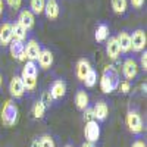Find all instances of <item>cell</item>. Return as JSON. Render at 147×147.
<instances>
[{
  "label": "cell",
  "instance_id": "6da1fadb",
  "mask_svg": "<svg viewBox=\"0 0 147 147\" xmlns=\"http://www.w3.org/2000/svg\"><path fill=\"white\" fill-rule=\"evenodd\" d=\"M119 72L118 69L113 66V65H107L105 66L103 69V74L99 80V84H100V90L105 93V94H110L112 91H115L119 85Z\"/></svg>",
  "mask_w": 147,
  "mask_h": 147
},
{
  "label": "cell",
  "instance_id": "7a4b0ae2",
  "mask_svg": "<svg viewBox=\"0 0 147 147\" xmlns=\"http://www.w3.org/2000/svg\"><path fill=\"white\" fill-rule=\"evenodd\" d=\"M37 75H38V65L37 62L27 60V63L24 65L22 72H21V80L25 87V91H34L37 88Z\"/></svg>",
  "mask_w": 147,
  "mask_h": 147
},
{
  "label": "cell",
  "instance_id": "3957f363",
  "mask_svg": "<svg viewBox=\"0 0 147 147\" xmlns=\"http://www.w3.org/2000/svg\"><path fill=\"white\" fill-rule=\"evenodd\" d=\"M0 118H2L3 125L10 128V127H15L18 124V119H19V109L18 105L15 103L13 99H7L2 107V113H0Z\"/></svg>",
  "mask_w": 147,
  "mask_h": 147
},
{
  "label": "cell",
  "instance_id": "277c9868",
  "mask_svg": "<svg viewBox=\"0 0 147 147\" xmlns=\"http://www.w3.org/2000/svg\"><path fill=\"white\" fill-rule=\"evenodd\" d=\"M125 124H127L131 134L140 136V134H143V131H144V122H143L141 113L137 109H128L127 116H125Z\"/></svg>",
  "mask_w": 147,
  "mask_h": 147
},
{
  "label": "cell",
  "instance_id": "5b68a950",
  "mask_svg": "<svg viewBox=\"0 0 147 147\" xmlns=\"http://www.w3.org/2000/svg\"><path fill=\"white\" fill-rule=\"evenodd\" d=\"M146 44H147V34L143 28L134 30L131 34V50L140 53L146 50Z\"/></svg>",
  "mask_w": 147,
  "mask_h": 147
},
{
  "label": "cell",
  "instance_id": "8992f818",
  "mask_svg": "<svg viewBox=\"0 0 147 147\" xmlns=\"http://www.w3.org/2000/svg\"><path fill=\"white\" fill-rule=\"evenodd\" d=\"M84 136H85V141H90V143H97L100 138V125L97 121H90V122H85V127H84Z\"/></svg>",
  "mask_w": 147,
  "mask_h": 147
},
{
  "label": "cell",
  "instance_id": "52a82bcc",
  "mask_svg": "<svg viewBox=\"0 0 147 147\" xmlns=\"http://www.w3.org/2000/svg\"><path fill=\"white\" fill-rule=\"evenodd\" d=\"M138 63L134 57H127L124 60V65H122V75L127 81H132L138 75Z\"/></svg>",
  "mask_w": 147,
  "mask_h": 147
},
{
  "label": "cell",
  "instance_id": "ba28073f",
  "mask_svg": "<svg viewBox=\"0 0 147 147\" xmlns=\"http://www.w3.org/2000/svg\"><path fill=\"white\" fill-rule=\"evenodd\" d=\"M9 93H10V96H12V99H16V100H19V99H22L24 96H25V87H24V84H22V80H21V77L19 75H15L12 77V80H10V82H9Z\"/></svg>",
  "mask_w": 147,
  "mask_h": 147
},
{
  "label": "cell",
  "instance_id": "9c48e42d",
  "mask_svg": "<svg viewBox=\"0 0 147 147\" xmlns=\"http://www.w3.org/2000/svg\"><path fill=\"white\" fill-rule=\"evenodd\" d=\"M41 50H43L41 44L37 41L35 38H30L25 43V59L31 60V62H37Z\"/></svg>",
  "mask_w": 147,
  "mask_h": 147
},
{
  "label": "cell",
  "instance_id": "30bf717a",
  "mask_svg": "<svg viewBox=\"0 0 147 147\" xmlns=\"http://www.w3.org/2000/svg\"><path fill=\"white\" fill-rule=\"evenodd\" d=\"M49 93H50L53 100H62L66 96V82H65V80H62V78L55 80L50 85Z\"/></svg>",
  "mask_w": 147,
  "mask_h": 147
},
{
  "label": "cell",
  "instance_id": "8fae6325",
  "mask_svg": "<svg viewBox=\"0 0 147 147\" xmlns=\"http://www.w3.org/2000/svg\"><path fill=\"white\" fill-rule=\"evenodd\" d=\"M93 109V116H94V121L97 122H103L107 119L109 116V106L105 100H97L96 105L91 107Z\"/></svg>",
  "mask_w": 147,
  "mask_h": 147
},
{
  "label": "cell",
  "instance_id": "7c38bea8",
  "mask_svg": "<svg viewBox=\"0 0 147 147\" xmlns=\"http://www.w3.org/2000/svg\"><path fill=\"white\" fill-rule=\"evenodd\" d=\"M12 40H13V37H12V22L3 21L0 24V46L7 47Z\"/></svg>",
  "mask_w": 147,
  "mask_h": 147
},
{
  "label": "cell",
  "instance_id": "4fadbf2b",
  "mask_svg": "<svg viewBox=\"0 0 147 147\" xmlns=\"http://www.w3.org/2000/svg\"><path fill=\"white\" fill-rule=\"evenodd\" d=\"M7 47H9L10 55H12V57H13V59L19 60V62H24V60H25V43L12 40Z\"/></svg>",
  "mask_w": 147,
  "mask_h": 147
},
{
  "label": "cell",
  "instance_id": "5bb4252c",
  "mask_svg": "<svg viewBox=\"0 0 147 147\" xmlns=\"http://www.w3.org/2000/svg\"><path fill=\"white\" fill-rule=\"evenodd\" d=\"M18 22L27 31H30V30H32L34 24H35V15L32 13L30 9H22L19 12V15H18Z\"/></svg>",
  "mask_w": 147,
  "mask_h": 147
},
{
  "label": "cell",
  "instance_id": "9a60e30c",
  "mask_svg": "<svg viewBox=\"0 0 147 147\" xmlns=\"http://www.w3.org/2000/svg\"><path fill=\"white\" fill-rule=\"evenodd\" d=\"M116 41L121 47V53H129L131 52V32L128 30H122L116 35Z\"/></svg>",
  "mask_w": 147,
  "mask_h": 147
},
{
  "label": "cell",
  "instance_id": "2e32d148",
  "mask_svg": "<svg viewBox=\"0 0 147 147\" xmlns=\"http://www.w3.org/2000/svg\"><path fill=\"white\" fill-rule=\"evenodd\" d=\"M106 55L110 60H116L121 56V47L116 41V37H109L106 40Z\"/></svg>",
  "mask_w": 147,
  "mask_h": 147
},
{
  "label": "cell",
  "instance_id": "e0dca14e",
  "mask_svg": "<svg viewBox=\"0 0 147 147\" xmlns=\"http://www.w3.org/2000/svg\"><path fill=\"white\" fill-rule=\"evenodd\" d=\"M43 13L46 15L47 19H57L59 13H60V6L57 3V0H46L44 5V12Z\"/></svg>",
  "mask_w": 147,
  "mask_h": 147
},
{
  "label": "cell",
  "instance_id": "ac0fdd59",
  "mask_svg": "<svg viewBox=\"0 0 147 147\" xmlns=\"http://www.w3.org/2000/svg\"><path fill=\"white\" fill-rule=\"evenodd\" d=\"M55 62V56L53 53L49 50V49H43L40 56H38V60H37V63H38V66L43 69V71H47V69H50L52 65Z\"/></svg>",
  "mask_w": 147,
  "mask_h": 147
},
{
  "label": "cell",
  "instance_id": "d6986e66",
  "mask_svg": "<svg viewBox=\"0 0 147 147\" xmlns=\"http://www.w3.org/2000/svg\"><path fill=\"white\" fill-rule=\"evenodd\" d=\"M75 105H77V109L78 110H85L90 105V97L87 94L84 88H80L75 94Z\"/></svg>",
  "mask_w": 147,
  "mask_h": 147
},
{
  "label": "cell",
  "instance_id": "ffe728a7",
  "mask_svg": "<svg viewBox=\"0 0 147 147\" xmlns=\"http://www.w3.org/2000/svg\"><path fill=\"white\" fill-rule=\"evenodd\" d=\"M91 69V63L88 62V59H80L77 62V69H75V75L80 81H84L85 75L88 74V71Z\"/></svg>",
  "mask_w": 147,
  "mask_h": 147
},
{
  "label": "cell",
  "instance_id": "44dd1931",
  "mask_svg": "<svg viewBox=\"0 0 147 147\" xmlns=\"http://www.w3.org/2000/svg\"><path fill=\"white\" fill-rule=\"evenodd\" d=\"M12 37H13V40L16 41H22V43H25L27 40V37H28V31L24 28L21 24L16 21L12 24Z\"/></svg>",
  "mask_w": 147,
  "mask_h": 147
},
{
  "label": "cell",
  "instance_id": "7402d4cb",
  "mask_svg": "<svg viewBox=\"0 0 147 147\" xmlns=\"http://www.w3.org/2000/svg\"><path fill=\"white\" fill-rule=\"evenodd\" d=\"M109 32H110V30H109V25H107V24H100V25L96 28V32H94L96 41H97V43L106 41V40L109 38Z\"/></svg>",
  "mask_w": 147,
  "mask_h": 147
},
{
  "label": "cell",
  "instance_id": "603a6c76",
  "mask_svg": "<svg viewBox=\"0 0 147 147\" xmlns=\"http://www.w3.org/2000/svg\"><path fill=\"white\" fill-rule=\"evenodd\" d=\"M110 6L116 15H125L128 12V0H110Z\"/></svg>",
  "mask_w": 147,
  "mask_h": 147
},
{
  "label": "cell",
  "instance_id": "cb8c5ba5",
  "mask_svg": "<svg viewBox=\"0 0 147 147\" xmlns=\"http://www.w3.org/2000/svg\"><path fill=\"white\" fill-rule=\"evenodd\" d=\"M97 80H99V74H97V71L96 69H90L88 71V74L85 75V78H84V84H85V87H88V88H93L94 85L97 84Z\"/></svg>",
  "mask_w": 147,
  "mask_h": 147
},
{
  "label": "cell",
  "instance_id": "d4e9b609",
  "mask_svg": "<svg viewBox=\"0 0 147 147\" xmlns=\"http://www.w3.org/2000/svg\"><path fill=\"white\" fill-rule=\"evenodd\" d=\"M46 109L47 107L44 106V103L41 100H37L34 103V106H32V115H34V118L35 119H43L44 115H46Z\"/></svg>",
  "mask_w": 147,
  "mask_h": 147
},
{
  "label": "cell",
  "instance_id": "484cf974",
  "mask_svg": "<svg viewBox=\"0 0 147 147\" xmlns=\"http://www.w3.org/2000/svg\"><path fill=\"white\" fill-rule=\"evenodd\" d=\"M46 0H30V10L34 15H41L44 12Z\"/></svg>",
  "mask_w": 147,
  "mask_h": 147
},
{
  "label": "cell",
  "instance_id": "4316f807",
  "mask_svg": "<svg viewBox=\"0 0 147 147\" xmlns=\"http://www.w3.org/2000/svg\"><path fill=\"white\" fill-rule=\"evenodd\" d=\"M38 146L40 147H56V143L53 140L52 136H49V134H44L38 138Z\"/></svg>",
  "mask_w": 147,
  "mask_h": 147
},
{
  "label": "cell",
  "instance_id": "83f0119b",
  "mask_svg": "<svg viewBox=\"0 0 147 147\" xmlns=\"http://www.w3.org/2000/svg\"><path fill=\"white\" fill-rule=\"evenodd\" d=\"M121 94H129L131 93V90H132V87H131V81H127V80H124V81H119V85H118V88H116Z\"/></svg>",
  "mask_w": 147,
  "mask_h": 147
},
{
  "label": "cell",
  "instance_id": "f1b7e54d",
  "mask_svg": "<svg viewBox=\"0 0 147 147\" xmlns=\"http://www.w3.org/2000/svg\"><path fill=\"white\" fill-rule=\"evenodd\" d=\"M5 5H7V7L10 10H19L22 6V0H5Z\"/></svg>",
  "mask_w": 147,
  "mask_h": 147
},
{
  "label": "cell",
  "instance_id": "f546056e",
  "mask_svg": "<svg viewBox=\"0 0 147 147\" xmlns=\"http://www.w3.org/2000/svg\"><path fill=\"white\" fill-rule=\"evenodd\" d=\"M40 100L44 103L46 107H50L52 103H53V99H52V96H50V93H49V91H43L41 93V99Z\"/></svg>",
  "mask_w": 147,
  "mask_h": 147
},
{
  "label": "cell",
  "instance_id": "4dcf8cb0",
  "mask_svg": "<svg viewBox=\"0 0 147 147\" xmlns=\"http://www.w3.org/2000/svg\"><path fill=\"white\" fill-rule=\"evenodd\" d=\"M138 68H141L144 72L147 71V52L146 50L140 55V66Z\"/></svg>",
  "mask_w": 147,
  "mask_h": 147
},
{
  "label": "cell",
  "instance_id": "1f68e13d",
  "mask_svg": "<svg viewBox=\"0 0 147 147\" xmlns=\"http://www.w3.org/2000/svg\"><path fill=\"white\" fill-rule=\"evenodd\" d=\"M82 112H84V121H85V122H90V121L94 119V116H93V109H91V107H87L85 110H82Z\"/></svg>",
  "mask_w": 147,
  "mask_h": 147
},
{
  "label": "cell",
  "instance_id": "d6a6232c",
  "mask_svg": "<svg viewBox=\"0 0 147 147\" xmlns=\"http://www.w3.org/2000/svg\"><path fill=\"white\" fill-rule=\"evenodd\" d=\"M129 3L134 9H141L146 3V0H129Z\"/></svg>",
  "mask_w": 147,
  "mask_h": 147
},
{
  "label": "cell",
  "instance_id": "836d02e7",
  "mask_svg": "<svg viewBox=\"0 0 147 147\" xmlns=\"http://www.w3.org/2000/svg\"><path fill=\"white\" fill-rule=\"evenodd\" d=\"M131 147H147V144H146L144 140H136L131 144Z\"/></svg>",
  "mask_w": 147,
  "mask_h": 147
},
{
  "label": "cell",
  "instance_id": "e575fe53",
  "mask_svg": "<svg viewBox=\"0 0 147 147\" xmlns=\"http://www.w3.org/2000/svg\"><path fill=\"white\" fill-rule=\"evenodd\" d=\"M5 7H6L5 0H0V19H2V18H3V15H5Z\"/></svg>",
  "mask_w": 147,
  "mask_h": 147
},
{
  "label": "cell",
  "instance_id": "d590c367",
  "mask_svg": "<svg viewBox=\"0 0 147 147\" xmlns=\"http://www.w3.org/2000/svg\"><path fill=\"white\" fill-rule=\"evenodd\" d=\"M81 147H96V144L94 143H90V141H84L81 144Z\"/></svg>",
  "mask_w": 147,
  "mask_h": 147
},
{
  "label": "cell",
  "instance_id": "8d00e7d4",
  "mask_svg": "<svg viewBox=\"0 0 147 147\" xmlns=\"http://www.w3.org/2000/svg\"><path fill=\"white\" fill-rule=\"evenodd\" d=\"M31 147H40V146H38V138H34V140H32Z\"/></svg>",
  "mask_w": 147,
  "mask_h": 147
},
{
  "label": "cell",
  "instance_id": "74e56055",
  "mask_svg": "<svg viewBox=\"0 0 147 147\" xmlns=\"http://www.w3.org/2000/svg\"><path fill=\"white\" fill-rule=\"evenodd\" d=\"M3 87V75H2V72H0V88Z\"/></svg>",
  "mask_w": 147,
  "mask_h": 147
},
{
  "label": "cell",
  "instance_id": "f35d334b",
  "mask_svg": "<svg viewBox=\"0 0 147 147\" xmlns=\"http://www.w3.org/2000/svg\"><path fill=\"white\" fill-rule=\"evenodd\" d=\"M63 147H74V146H72V144H65Z\"/></svg>",
  "mask_w": 147,
  "mask_h": 147
}]
</instances>
